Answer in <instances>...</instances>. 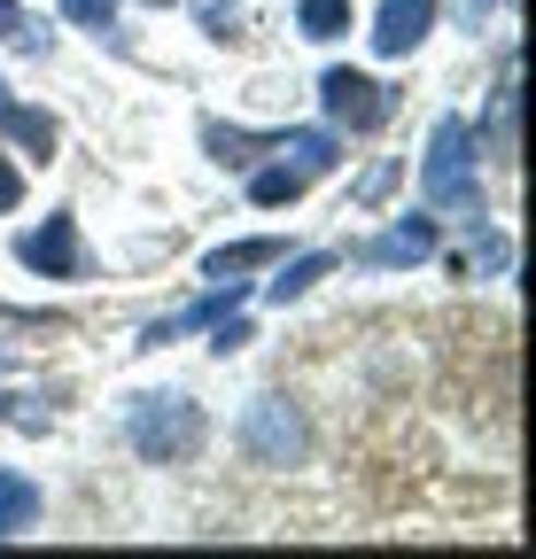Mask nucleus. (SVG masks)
Masks as SVG:
<instances>
[{"label": "nucleus", "instance_id": "1", "mask_svg": "<svg viewBox=\"0 0 536 559\" xmlns=\"http://www.w3.org/2000/svg\"><path fill=\"white\" fill-rule=\"evenodd\" d=\"M420 187L436 210L466 218V210H483V187H475V124L466 117H443L436 140H428V164H420Z\"/></svg>", "mask_w": 536, "mask_h": 559}, {"label": "nucleus", "instance_id": "2", "mask_svg": "<svg viewBox=\"0 0 536 559\" xmlns=\"http://www.w3.org/2000/svg\"><path fill=\"white\" fill-rule=\"evenodd\" d=\"M132 451H141L148 466H179L203 451V412H194L187 396H141L132 404Z\"/></svg>", "mask_w": 536, "mask_h": 559}, {"label": "nucleus", "instance_id": "3", "mask_svg": "<svg viewBox=\"0 0 536 559\" xmlns=\"http://www.w3.org/2000/svg\"><path fill=\"white\" fill-rule=\"evenodd\" d=\"M319 102H326V117L334 124H350V132H373V124H389V86H373V79H358V70H326L319 79Z\"/></svg>", "mask_w": 536, "mask_h": 559}, {"label": "nucleus", "instance_id": "4", "mask_svg": "<svg viewBox=\"0 0 536 559\" xmlns=\"http://www.w3.org/2000/svg\"><path fill=\"white\" fill-rule=\"evenodd\" d=\"M241 451H249L257 466H288V459H303V419H296L281 396H264V404L241 419Z\"/></svg>", "mask_w": 536, "mask_h": 559}, {"label": "nucleus", "instance_id": "5", "mask_svg": "<svg viewBox=\"0 0 536 559\" xmlns=\"http://www.w3.org/2000/svg\"><path fill=\"white\" fill-rule=\"evenodd\" d=\"M16 257H24L32 272H47V280H79V272H86V249H79V218H47L39 234H24V241H16Z\"/></svg>", "mask_w": 536, "mask_h": 559}, {"label": "nucleus", "instance_id": "6", "mask_svg": "<svg viewBox=\"0 0 536 559\" xmlns=\"http://www.w3.org/2000/svg\"><path fill=\"white\" fill-rule=\"evenodd\" d=\"M436 24V0H381V16H373V47L381 55H413Z\"/></svg>", "mask_w": 536, "mask_h": 559}, {"label": "nucleus", "instance_id": "7", "mask_svg": "<svg viewBox=\"0 0 536 559\" xmlns=\"http://www.w3.org/2000/svg\"><path fill=\"white\" fill-rule=\"evenodd\" d=\"M428 249H436V226H428V218H396V226L366 249V264H420Z\"/></svg>", "mask_w": 536, "mask_h": 559}, {"label": "nucleus", "instance_id": "8", "mask_svg": "<svg viewBox=\"0 0 536 559\" xmlns=\"http://www.w3.org/2000/svg\"><path fill=\"white\" fill-rule=\"evenodd\" d=\"M0 132L24 140L32 156H55V117H47V109H16V102H9V86H0Z\"/></svg>", "mask_w": 536, "mask_h": 559}, {"label": "nucleus", "instance_id": "9", "mask_svg": "<svg viewBox=\"0 0 536 559\" xmlns=\"http://www.w3.org/2000/svg\"><path fill=\"white\" fill-rule=\"evenodd\" d=\"M24 521H39V481H24V474H0V536H16Z\"/></svg>", "mask_w": 536, "mask_h": 559}, {"label": "nucleus", "instance_id": "10", "mask_svg": "<svg viewBox=\"0 0 536 559\" xmlns=\"http://www.w3.org/2000/svg\"><path fill=\"white\" fill-rule=\"evenodd\" d=\"M273 257H281V241H234V249H211L203 272L211 280H234V272H257V264H273Z\"/></svg>", "mask_w": 536, "mask_h": 559}, {"label": "nucleus", "instance_id": "11", "mask_svg": "<svg viewBox=\"0 0 536 559\" xmlns=\"http://www.w3.org/2000/svg\"><path fill=\"white\" fill-rule=\"evenodd\" d=\"M296 24H303V39H343L350 32V0H303Z\"/></svg>", "mask_w": 536, "mask_h": 559}, {"label": "nucleus", "instance_id": "12", "mask_svg": "<svg viewBox=\"0 0 536 559\" xmlns=\"http://www.w3.org/2000/svg\"><path fill=\"white\" fill-rule=\"evenodd\" d=\"M303 179H311V171H296V164H281V171H257V179H249V202L281 210V202H296V194H303Z\"/></svg>", "mask_w": 536, "mask_h": 559}, {"label": "nucleus", "instance_id": "13", "mask_svg": "<svg viewBox=\"0 0 536 559\" xmlns=\"http://www.w3.org/2000/svg\"><path fill=\"white\" fill-rule=\"evenodd\" d=\"M281 148L296 156V171H334V140L326 132H288Z\"/></svg>", "mask_w": 536, "mask_h": 559}, {"label": "nucleus", "instance_id": "14", "mask_svg": "<svg viewBox=\"0 0 536 559\" xmlns=\"http://www.w3.org/2000/svg\"><path fill=\"white\" fill-rule=\"evenodd\" d=\"M326 264H334V257H303V264H288V272L273 280V304H296L311 280H326Z\"/></svg>", "mask_w": 536, "mask_h": 559}, {"label": "nucleus", "instance_id": "15", "mask_svg": "<svg viewBox=\"0 0 536 559\" xmlns=\"http://www.w3.org/2000/svg\"><path fill=\"white\" fill-rule=\"evenodd\" d=\"M490 132H498V156H513V62H505L498 102H490Z\"/></svg>", "mask_w": 536, "mask_h": 559}, {"label": "nucleus", "instance_id": "16", "mask_svg": "<svg viewBox=\"0 0 536 559\" xmlns=\"http://www.w3.org/2000/svg\"><path fill=\"white\" fill-rule=\"evenodd\" d=\"M62 16H71V24H86V32H109L117 0H62Z\"/></svg>", "mask_w": 536, "mask_h": 559}, {"label": "nucleus", "instance_id": "17", "mask_svg": "<svg viewBox=\"0 0 536 559\" xmlns=\"http://www.w3.org/2000/svg\"><path fill=\"white\" fill-rule=\"evenodd\" d=\"M0 39H24V47L39 39V32H32V16L16 9V0H0Z\"/></svg>", "mask_w": 536, "mask_h": 559}, {"label": "nucleus", "instance_id": "18", "mask_svg": "<svg viewBox=\"0 0 536 559\" xmlns=\"http://www.w3.org/2000/svg\"><path fill=\"white\" fill-rule=\"evenodd\" d=\"M16 202H24V171L0 156V210H16Z\"/></svg>", "mask_w": 536, "mask_h": 559}, {"label": "nucleus", "instance_id": "19", "mask_svg": "<svg viewBox=\"0 0 536 559\" xmlns=\"http://www.w3.org/2000/svg\"><path fill=\"white\" fill-rule=\"evenodd\" d=\"M203 24L226 32V24H241V9H234V0H203Z\"/></svg>", "mask_w": 536, "mask_h": 559}, {"label": "nucleus", "instance_id": "20", "mask_svg": "<svg viewBox=\"0 0 536 559\" xmlns=\"http://www.w3.org/2000/svg\"><path fill=\"white\" fill-rule=\"evenodd\" d=\"M156 9H164V0H156Z\"/></svg>", "mask_w": 536, "mask_h": 559}]
</instances>
